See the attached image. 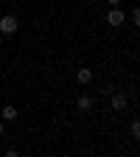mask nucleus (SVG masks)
<instances>
[{
	"mask_svg": "<svg viewBox=\"0 0 140 157\" xmlns=\"http://www.w3.org/2000/svg\"><path fill=\"white\" fill-rule=\"evenodd\" d=\"M0 34H3V36H11V34H17V17H14V14L0 17Z\"/></svg>",
	"mask_w": 140,
	"mask_h": 157,
	"instance_id": "obj_1",
	"label": "nucleus"
},
{
	"mask_svg": "<svg viewBox=\"0 0 140 157\" xmlns=\"http://www.w3.org/2000/svg\"><path fill=\"white\" fill-rule=\"evenodd\" d=\"M107 23H109L112 28H121V25L126 23V14L118 9V6H112V9H109V14H107Z\"/></svg>",
	"mask_w": 140,
	"mask_h": 157,
	"instance_id": "obj_2",
	"label": "nucleus"
},
{
	"mask_svg": "<svg viewBox=\"0 0 140 157\" xmlns=\"http://www.w3.org/2000/svg\"><path fill=\"white\" fill-rule=\"evenodd\" d=\"M126 104H129V98H126L123 93L112 90V109H115V112H121V109H126Z\"/></svg>",
	"mask_w": 140,
	"mask_h": 157,
	"instance_id": "obj_3",
	"label": "nucleus"
},
{
	"mask_svg": "<svg viewBox=\"0 0 140 157\" xmlns=\"http://www.w3.org/2000/svg\"><path fill=\"white\" fill-rule=\"evenodd\" d=\"M76 107L81 109V112H90V109L95 107V98H93V95H78V101H76Z\"/></svg>",
	"mask_w": 140,
	"mask_h": 157,
	"instance_id": "obj_4",
	"label": "nucleus"
},
{
	"mask_svg": "<svg viewBox=\"0 0 140 157\" xmlns=\"http://www.w3.org/2000/svg\"><path fill=\"white\" fill-rule=\"evenodd\" d=\"M76 78H78V84H90L93 82V70H87V67H81L76 73Z\"/></svg>",
	"mask_w": 140,
	"mask_h": 157,
	"instance_id": "obj_5",
	"label": "nucleus"
},
{
	"mask_svg": "<svg viewBox=\"0 0 140 157\" xmlns=\"http://www.w3.org/2000/svg\"><path fill=\"white\" fill-rule=\"evenodd\" d=\"M0 115H3V121H17V109L9 104V107H3V112H0Z\"/></svg>",
	"mask_w": 140,
	"mask_h": 157,
	"instance_id": "obj_6",
	"label": "nucleus"
},
{
	"mask_svg": "<svg viewBox=\"0 0 140 157\" xmlns=\"http://www.w3.org/2000/svg\"><path fill=\"white\" fill-rule=\"evenodd\" d=\"M129 135L134 137V140H140V118H134V121H132V126H129Z\"/></svg>",
	"mask_w": 140,
	"mask_h": 157,
	"instance_id": "obj_7",
	"label": "nucleus"
},
{
	"mask_svg": "<svg viewBox=\"0 0 140 157\" xmlns=\"http://www.w3.org/2000/svg\"><path fill=\"white\" fill-rule=\"evenodd\" d=\"M129 17H132V25H134V28H140V9H132V14H129Z\"/></svg>",
	"mask_w": 140,
	"mask_h": 157,
	"instance_id": "obj_8",
	"label": "nucleus"
},
{
	"mask_svg": "<svg viewBox=\"0 0 140 157\" xmlns=\"http://www.w3.org/2000/svg\"><path fill=\"white\" fill-rule=\"evenodd\" d=\"M109 6H121V0H109Z\"/></svg>",
	"mask_w": 140,
	"mask_h": 157,
	"instance_id": "obj_9",
	"label": "nucleus"
},
{
	"mask_svg": "<svg viewBox=\"0 0 140 157\" xmlns=\"http://www.w3.org/2000/svg\"><path fill=\"white\" fill-rule=\"evenodd\" d=\"M0 135H3V121H0Z\"/></svg>",
	"mask_w": 140,
	"mask_h": 157,
	"instance_id": "obj_10",
	"label": "nucleus"
},
{
	"mask_svg": "<svg viewBox=\"0 0 140 157\" xmlns=\"http://www.w3.org/2000/svg\"><path fill=\"white\" fill-rule=\"evenodd\" d=\"M0 45H3V34H0Z\"/></svg>",
	"mask_w": 140,
	"mask_h": 157,
	"instance_id": "obj_11",
	"label": "nucleus"
},
{
	"mask_svg": "<svg viewBox=\"0 0 140 157\" xmlns=\"http://www.w3.org/2000/svg\"><path fill=\"white\" fill-rule=\"evenodd\" d=\"M0 3H3V0H0Z\"/></svg>",
	"mask_w": 140,
	"mask_h": 157,
	"instance_id": "obj_12",
	"label": "nucleus"
}]
</instances>
